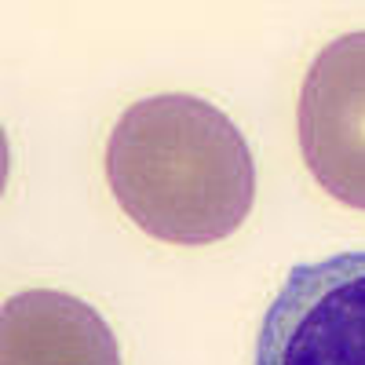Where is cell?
<instances>
[{
	"mask_svg": "<svg viewBox=\"0 0 365 365\" xmlns=\"http://www.w3.org/2000/svg\"><path fill=\"white\" fill-rule=\"evenodd\" d=\"M106 182L120 212L168 245L230 237L256 205V161L234 120L194 96H154L117 117Z\"/></svg>",
	"mask_w": 365,
	"mask_h": 365,
	"instance_id": "cell-1",
	"label": "cell"
},
{
	"mask_svg": "<svg viewBox=\"0 0 365 365\" xmlns=\"http://www.w3.org/2000/svg\"><path fill=\"white\" fill-rule=\"evenodd\" d=\"M252 365H365V252L296 263L259 325Z\"/></svg>",
	"mask_w": 365,
	"mask_h": 365,
	"instance_id": "cell-2",
	"label": "cell"
},
{
	"mask_svg": "<svg viewBox=\"0 0 365 365\" xmlns=\"http://www.w3.org/2000/svg\"><path fill=\"white\" fill-rule=\"evenodd\" d=\"M296 128L318 187L365 212V29L318 51L299 88Z\"/></svg>",
	"mask_w": 365,
	"mask_h": 365,
	"instance_id": "cell-3",
	"label": "cell"
},
{
	"mask_svg": "<svg viewBox=\"0 0 365 365\" xmlns=\"http://www.w3.org/2000/svg\"><path fill=\"white\" fill-rule=\"evenodd\" d=\"M0 365H120V347L103 314L84 299L29 289L4 303Z\"/></svg>",
	"mask_w": 365,
	"mask_h": 365,
	"instance_id": "cell-4",
	"label": "cell"
}]
</instances>
